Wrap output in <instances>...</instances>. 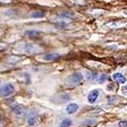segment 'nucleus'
I'll return each instance as SVG.
<instances>
[{
  "mask_svg": "<svg viewBox=\"0 0 127 127\" xmlns=\"http://www.w3.org/2000/svg\"><path fill=\"white\" fill-rule=\"evenodd\" d=\"M99 90H93L90 92V94H89V96H87V100H89V102L90 103H94L95 101H96V99H98L99 96Z\"/></svg>",
  "mask_w": 127,
  "mask_h": 127,
  "instance_id": "nucleus-4",
  "label": "nucleus"
},
{
  "mask_svg": "<svg viewBox=\"0 0 127 127\" xmlns=\"http://www.w3.org/2000/svg\"><path fill=\"white\" fill-rule=\"evenodd\" d=\"M77 110H78V104H76V103H69L68 106H67V108H66V111L70 115L75 114Z\"/></svg>",
  "mask_w": 127,
  "mask_h": 127,
  "instance_id": "nucleus-7",
  "label": "nucleus"
},
{
  "mask_svg": "<svg viewBox=\"0 0 127 127\" xmlns=\"http://www.w3.org/2000/svg\"><path fill=\"white\" fill-rule=\"evenodd\" d=\"M126 24V21H115V22H110V23H107L106 26H109L110 29H118V27L123 26V25H125Z\"/></svg>",
  "mask_w": 127,
  "mask_h": 127,
  "instance_id": "nucleus-5",
  "label": "nucleus"
},
{
  "mask_svg": "<svg viewBox=\"0 0 127 127\" xmlns=\"http://www.w3.org/2000/svg\"><path fill=\"white\" fill-rule=\"evenodd\" d=\"M112 78H114L117 83H122V84H125V83H126V77H125L124 75H122L120 73H115Z\"/></svg>",
  "mask_w": 127,
  "mask_h": 127,
  "instance_id": "nucleus-6",
  "label": "nucleus"
},
{
  "mask_svg": "<svg viewBox=\"0 0 127 127\" xmlns=\"http://www.w3.org/2000/svg\"><path fill=\"white\" fill-rule=\"evenodd\" d=\"M11 110H13V112L16 114L17 116H21V115L25 114L26 109H25L24 106H21V104H14V106H11Z\"/></svg>",
  "mask_w": 127,
  "mask_h": 127,
  "instance_id": "nucleus-3",
  "label": "nucleus"
},
{
  "mask_svg": "<svg viewBox=\"0 0 127 127\" xmlns=\"http://www.w3.org/2000/svg\"><path fill=\"white\" fill-rule=\"evenodd\" d=\"M86 78L89 79V81H94V79L96 78V73H94V71H87Z\"/></svg>",
  "mask_w": 127,
  "mask_h": 127,
  "instance_id": "nucleus-9",
  "label": "nucleus"
},
{
  "mask_svg": "<svg viewBox=\"0 0 127 127\" xmlns=\"http://www.w3.org/2000/svg\"><path fill=\"white\" fill-rule=\"evenodd\" d=\"M43 58H44L45 60H56V59L60 58V56L57 55V53H48V55H44Z\"/></svg>",
  "mask_w": 127,
  "mask_h": 127,
  "instance_id": "nucleus-8",
  "label": "nucleus"
},
{
  "mask_svg": "<svg viewBox=\"0 0 127 127\" xmlns=\"http://www.w3.org/2000/svg\"><path fill=\"white\" fill-rule=\"evenodd\" d=\"M83 82V75L81 73H74L71 74L70 76L67 77L66 83L70 86H76V85H79Z\"/></svg>",
  "mask_w": 127,
  "mask_h": 127,
  "instance_id": "nucleus-1",
  "label": "nucleus"
},
{
  "mask_svg": "<svg viewBox=\"0 0 127 127\" xmlns=\"http://www.w3.org/2000/svg\"><path fill=\"white\" fill-rule=\"evenodd\" d=\"M94 124H96V122L93 120V119H87V120H85L83 123V125H85V126H91V125H94Z\"/></svg>",
  "mask_w": 127,
  "mask_h": 127,
  "instance_id": "nucleus-14",
  "label": "nucleus"
},
{
  "mask_svg": "<svg viewBox=\"0 0 127 127\" xmlns=\"http://www.w3.org/2000/svg\"><path fill=\"white\" fill-rule=\"evenodd\" d=\"M118 126L119 127H127V122H119Z\"/></svg>",
  "mask_w": 127,
  "mask_h": 127,
  "instance_id": "nucleus-16",
  "label": "nucleus"
},
{
  "mask_svg": "<svg viewBox=\"0 0 127 127\" xmlns=\"http://www.w3.org/2000/svg\"><path fill=\"white\" fill-rule=\"evenodd\" d=\"M124 13H125V14H126V15H127V9H126V10H125V11H124Z\"/></svg>",
  "mask_w": 127,
  "mask_h": 127,
  "instance_id": "nucleus-18",
  "label": "nucleus"
},
{
  "mask_svg": "<svg viewBox=\"0 0 127 127\" xmlns=\"http://www.w3.org/2000/svg\"><path fill=\"white\" fill-rule=\"evenodd\" d=\"M35 120H36V117L34 115H31V116H29V119H27V124L30 126H33L35 124Z\"/></svg>",
  "mask_w": 127,
  "mask_h": 127,
  "instance_id": "nucleus-10",
  "label": "nucleus"
},
{
  "mask_svg": "<svg viewBox=\"0 0 127 127\" xmlns=\"http://www.w3.org/2000/svg\"><path fill=\"white\" fill-rule=\"evenodd\" d=\"M14 91H15V89H14V86L11 84H9V83H7V84L2 85V87H1V96H9V95H11L14 93Z\"/></svg>",
  "mask_w": 127,
  "mask_h": 127,
  "instance_id": "nucleus-2",
  "label": "nucleus"
},
{
  "mask_svg": "<svg viewBox=\"0 0 127 127\" xmlns=\"http://www.w3.org/2000/svg\"><path fill=\"white\" fill-rule=\"evenodd\" d=\"M106 79H107V76H106L104 74H103V75H101V76H100V78H99V82L102 83V82H104Z\"/></svg>",
  "mask_w": 127,
  "mask_h": 127,
  "instance_id": "nucleus-15",
  "label": "nucleus"
},
{
  "mask_svg": "<svg viewBox=\"0 0 127 127\" xmlns=\"http://www.w3.org/2000/svg\"><path fill=\"white\" fill-rule=\"evenodd\" d=\"M122 91H123L124 93H127V86H124V87H123Z\"/></svg>",
  "mask_w": 127,
  "mask_h": 127,
  "instance_id": "nucleus-17",
  "label": "nucleus"
},
{
  "mask_svg": "<svg viewBox=\"0 0 127 127\" xmlns=\"http://www.w3.org/2000/svg\"><path fill=\"white\" fill-rule=\"evenodd\" d=\"M26 34L30 35V37H37L39 36V32H36V31H27Z\"/></svg>",
  "mask_w": 127,
  "mask_h": 127,
  "instance_id": "nucleus-12",
  "label": "nucleus"
},
{
  "mask_svg": "<svg viewBox=\"0 0 127 127\" xmlns=\"http://www.w3.org/2000/svg\"><path fill=\"white\" fill-rule=\"evenodd\" d=\"M44 16V11H35V13L32 14V17H34V18H36V17H43Z\"/></svg>",
  "mask_w": 127,
  "mask_h": 127,
  "instance_id": "nucleus-13",
  "label": "nucleus"
},
{
  "mask_svg": "<svg viewBox=\"0 0 127 127\" xmlns=\"http://www.w3.org/2000/svg\"><path fill=\"white\" fill-rule=\"evenodd\" d=\"M70 125H71L70 119H64L60 124V127H70Z\"/></svg>",
  "mask_w": 127,
  "mask_h": 127,
  "instance_id": "nucleus-11",
  "label": "nucleus"
}]
</instances>
